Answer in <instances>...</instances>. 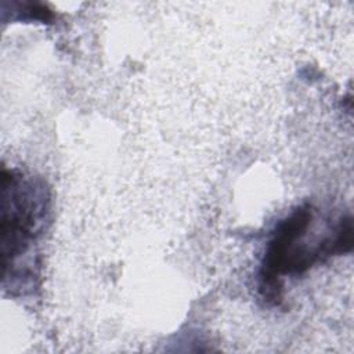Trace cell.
<instances>
[{
    "label": "cell",
    "mask_w": 354,
    "mask_h": 354,
    "mask_svg": "<svg viewBox=\"0 0 354 354\" xmlns=\"http://www.w3.org/2000/svg\"><path fill=\"white\" fill-rule=\"evenodd\" d=\"M314 210L310 203L297 206L281 220L266 246L259 270V292L270 304L282 301V277L301 275L314 264L324 263L333 256L350 253L353 249V220L343 216L333 231L315 245L303 243L313 225Z\"/></svg>",
    "instance_id": "obj_1"
},
{
    "label": "cell",
    "mask_w": 354,
    "mask_h": 354,
    "mask_svg": "<svg viewBox=\"0 0 354 354\" xmlns=\"http://www.w3.org/2000/svg\"><path fill=\"white\" fill-rule=\"evenodd\" d=\"M50 195L41 180L25 177L18 170L1 171V257L3 270L28 252L48 212Z\"/></svg>",
    "instance_id": "obj_2"
}]
</instances>
